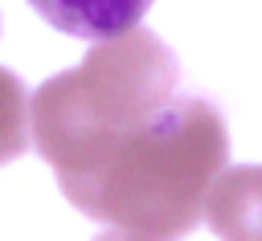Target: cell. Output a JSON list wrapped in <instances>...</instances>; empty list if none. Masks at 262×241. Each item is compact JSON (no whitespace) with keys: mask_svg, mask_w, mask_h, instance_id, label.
Masks as SVG:
<instances>
[{"mask_svg":"<svg viewBox=\"0 0 262 241\" xmlns=\"http://www.w3.org/2000/svg\"><path fill=\"white\" fill-rule=\"evenodd\" d=\"M229 135L221 110L192 94H172L147 123L123 135L90 172L66 180L74 208L111 229L184 237L196 229L205 192L225 172Z\"/></svg>","mask_w":262,"mask_h":241,"instance_id":"cell-1","label":"cell"},{"mask_svg":"<svg viewBox=\"0 0 262 241\" xmlns=\"http://www.w3.org/2000/svg\"><path fill=\"white\" fill-rule=\"evenodd\" d=\"M29 147V90L25 82L0 65V167L25 155Z\"/></svg>","mask_w":262,"mask_h":241,"instance_id":"cell-5","label":"cell"},{"mask_svg":"<svg viewBox=\"0 0 262 241\" xmlns=\"http://www.w3.org/2000/svg\"><path fill=\"white\" fill-rule=\"evenodd\" d=\"M201 216L221 241H262V163L221 172L205 192Z\"/></svg>","mask_w":262,"mask_h":241,"instance_id":"cell-3","label":"cell"},{"mask_svg":"<svg viewBox=\"0 0 262 241\" xmlns=\"http://www.w3.org/2000/svg\"><path fill=\"white\" fill-rule=\"evenodd\" d=\"M57 33L106 41L119 33H131L139 16L151 8V0H29Z\"/></svg>","mask_w":262,"mask_h":241,"instance_id":"cell-4","label":"cell"},{"mask_svg":"<svg viewBox=\"0 0 262 241\" xmlns=\"http://www.w3.org/2000/svg\"><path fill=\"white\" fill-rule=\"evenodd\" d=\"M94 241H164V237H151V233H135V229H106L102 237Z\"/></svg>","mask_w":262,"mask_h":241,"instance_id":"cell-6","label":"cell"},{"mask_svg":"<svg viewBox=\"0 0 262 241\" xmlns=\"http://www.w3.org/2000/svg\"><path fill=\"white\" fill-rule=\"evenodd\" d=\"M180 69L168 45L131 29L98 41L82 65L41 82L29 98V135L57 184L90 172L123 135L147 123L172 94Z\"/></svg>","mask_w":262,"mask_h":241,"instance_id":"cell-2","label":"cell"}]
</instances>
